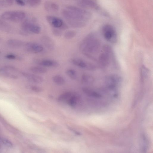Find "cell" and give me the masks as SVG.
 Segmentation results:
<instances>
[{"label": "cell", "instance_id": "6da1fadb", "mask_svg": "<svg viewBox=\"0 0 153 153\" xmlns=\"http://www.w3.org/2000/svg\"><path fill=\"white\" fill-rule=\"evenodd\" d=\"M101 48V42L97 34L93 32L87 35L83 39L79 48L84 56L89 59H95Z\"/></svg>", "mask_w": 153, "mask_h": 153}, {"label": "cell", "instance_id": "7a4b0ae2", "mask_svg": "<svg viewBox=\"0 0 153 153\" xmlns=\"http://www.w3.org/2000/svg\"><path fill=\"white\" fill-rule=\"evenodd\" d=\"M113 56V51L111 47L108 45L103 46L98 59L100 68L102 69L106 68L109 65Z\"/></svg>", "mask_w": 153, "mask_h": 153}, {"label": "cell", "instance_id": "3957f363", "mask_svg": "<svg viewBox=\"0 0 153 153\" xmlns=\"http://www.w3.org/2000/svg\"><path fill=\"white\" fill-rule=\"evenodd\" d=\"M26 14L22 11H8L3 13L1 18L5 20H10L14 22H19L25 17Z\"/></svg>", "mask_w": 153, "mask_h": 153}, {"label": "cell", "instance_id": "277c9868", "mask_svg": "<svg viewBox=\"0 0 153 153\" xmlns=\"http://www.w3.org/2000/svg\"><path fill=\"white\" fill-rule=\"evenodd\" d=\"M62 16L66 21H79L87 23L90 18L79 15L68 9H63L62 12Z\"/></svg>", "mask_w": 153, "mask_h": 153}, {"label": "cell", "instance_id": "5b68a950", "mask_svg": "<svg viewBox=\"0 0 153 153\" xmlns=\"http://www.w3.org/2000/svg\"><path fill=\"white\" fill-rule=\"evenodd\" d=\"M102 33L105 39L108 42L115 43L117 41V38L116 32L112 25H106L102 28Z\"/></svg>", "mask_w": 153, "mask_h": 153}, {"label": "cell", "instance_id": "8992f818", "mask_svg": "<svg viewBox=\"0 0 153 153\" xmlns=\"http://www.w3.org/2000/svg\"><path fill=\"white\" fill-rule=\"evenodd\" d=\"M21 27L22 31L27 34H38L40 33L41 30L39 25L28 20L25 21L22 24Z\"/></svg>", "mask_w": 153, "mask_h": 153}, {"label": "cell", "instance_id": "52a82bcc", "mask_svg": "<svg viewBox=\"0 0 153 153\" xmlns=\"http://www.w3.org/2000/svg\"><path fill=\"white\" fill-rule=\"evenodd\" d=\"M122 81V78L119 75H110L105 78V87L110 89H116V87L121 83Z\"/></svg>", "mask_w": 153, "mask_h": 153}, {"label": "cell", "instance_id": "ba28073f", "mask_svg": "<svg viewBox=\"0 0 153 153\" xmlns=\"http://www.w3.org/2000/svg\"><path fill=\"white\" fill-rule=\"evenodd\" d=\"M70 61L73 65L87 70L93 71L95 70L96 68V67L94 64L81 59L72 58Z\"/></svg>", "mask_w": 153, "mask_h": 153}, {"label": "cell", "instance_id": "9c48e42d", "mask_svg": "<svg viewBox=\"0 0 153 153\" xmlns=\"http://www.w3.org/2000/svg\"><path fill=\"white\" fill-rule=\"evenodd\" d=\"M45 19L48 23L53 27L60 29L65 23L60 18L53 16H47Z\"/></svg>", "mask_w": 153, "mask_h": 153}, {"label": "cell", "instance_id": "30bf717a", "mask_svg": "<svg viewBox=\"0 0 153 153\" xmlns=\"http://www.w3.org/2000/svg\"><path fill=\"white\" fill-rule=\"evenodd\" d=\"M25 46L27 51L34 53H40L43 51L44 49L42 45L35 42H27Z\"/></svg>", "mask_w": 153, "mask_h": 153}, {"label": "cell", "instance_id": "8fae6325", "mask_svg": "<svg viewBox=\"0 0 153 153\" xmlns=\"http://www.w3.org/2000/svg\"><path fill=\"white\" fill-rule=\"evenodd\" d=\"M66 9L82 16L91 18V14L88 11L81 8L73 6H68Z\"/></svg>", "mask_w": 153, "mask_h": 153}, {"label": "cell", "instance_id": "7c38bea8", "mask_svg": "<svg viewBox=\"0 0 153 153\" xmlns=\"http://www.w3.org/2000/svg\"><path fill=\"white\" fill-rule=\"evenodd\" d=\"M77 4L81 8H90L96 9L97 4L93 0H75Z\"/></svg>", "mask_w": 153, "mask_h": 153}, {"label": "cell", "instance_id": "4fadbf2b", "mask_svg": "<svg viewBox=\"0 0 153 153\" xmlns=\"http://www.w3.org/2000/svg\"><path fill=\"white\" fill-rule=\"evenodd\" d=\"M34 62L37 65L47 67H56L59 65L58 63L56 61L50 59H35Z\"/></svg>", "mask_w": 153, "mask_h": 153}, {"label": "cell", "instance_id": "5bb4252c", "mask_svg": "<svg viewBox=\"0 0 153 153\" xmlns=\"http://www.w3.org/2000/svg\"><path fill=\"white\" fill-rule=\"evenodd\" d=\"M22 74L28 80L36 83H41L43 80L42 77L34 74L26 72H22Z\"/></svg>", "mask_w": 153, "mask_h": 153}, {"label": "cell", "instance_id": "9a60e30c", "mask_svg": "<svg viewBox=\"0 0 153 153\" xmlns=\"http://www.w3.org/2000/svg\"><path fill=\"white\" fill-rule=\"evenodd\" d=\"M45 9L48 12H56L59 9V6L56 3L50 1H46L44 3Z\"/></svg>", "mask_w": 153, "mask_h": 153}, {"label": "cell", "instance_id": "2e32d148", "mask_svg": "<svg viewBox=\"0 0 153 153\" xmlns=\"http://www.w3.org/2000/svg\"><path fill=\"white\" fill-rule=\"evenodd\" d=\"M40 40L44 45L48 49L52 50L54 48V42L50 37L47 36H43L41 37Z\"/></svg>", "mask_w": 153, "mask_h": 153}, {"label": "cell", "instance_id": "e0dca14e", "mask_svg": "<svg viewBox=\"0 0 153 153\" xmlns=\"http://www.w3.org/2000/svg\"><path fill=\"white\" fill-rule=\"evenodd\" d=\"M149 71L148 69L145 66L143 65L140 70V78L142 82H143L148 78Z\"/></svg>", "mask_w": 153, "mask_h": 153}, {"label": "cell", "instance_id": "ac0fdd59", "mask_svg": "<svg viewBox=\"0 0 153 153\" xmlns=\"http://www.w3.org/2000/svg\"><path fill=\"white\" fill-rule=\"evenodd\" d=\"M79 100V96L75 93H74L73 95L67 100L68 104L72 107H75L77 104L78 101Z\"/></svg>", "mask_w": 153, "mask_h": 153}, {"label": "cell", "instance_id": "d6986e66", "mask_svg": "<svg viewBox=\"0 0 153 153\" xmlns=\"http://www.w3.org/2000/svg\"><path fill=\"white\" fill-rule=\"evenodd\" d=\"M80 80L82 84H92L94 82V78L91 75L84 74L81 76Z\"/></svg>", "mask_w": 153, "mask_h": 153}, {"label": "cell", "instance_id": "ffe728a7", "mask_svg": "<svg viewBox=\"0 0 153 153\" xmlns=\"http://www.w3.org/2000/svg\"><path fill=\"white\" fill-rule=\"evenodd\" d=\"M7 43L10 46L13 48H19L23 44L21 41L16 39H10L8 41Z\"/></svg>", "mask_w": 153, "mask_h": 153}, {"label": "cell", "instance_id": "44dd1931", "mask_svg": "<svg viewBox=\"0 0 153 153\" xmlns=\"http://www.w3.org/2000/svg\"><path fill=\"white\" fill-rule=\"evenodd\" d=\"M0 76L14 79H16L17 78V76H16L11 74L3 67L0 68Z\"/></svg>", "mask_w": 153, "mask_h": 153}, {"label": "cell", "instance_id": "7402d4cb", "mask_svg": "<svg viewBox=\"0 0 153 153\" xmlns=\"http://www.w3.org/2000/svg\"><path fill=\"white\" fill-rule=\"evenodd\" d=\"M82 90L87 95L96 98H100L101 96L96 92L87 88H83Z\"/></svg>", "mask_w": 153, "mask_h": 153}, {"label": "cell", "instance_id": "603a6c76", "mask_svg": "<svg viewBox=\"0 0 153 153\" xmlns=\"http://www.w3.org/2000/svg\"><path fill=\"white\" fill-rule=\"evenodd\" d=\"M11 27L10 25L4 20L0 19V30L5 32L10 31Z\"/></svg>", "mask_w": 153, "mask_h": 153}, {"label": "cell", "instance_id": "cb8c5ba5", "mask_svg": "<svg viewBox=\"0 0 153 153\" xmlns=\"http://www.w3.org/2000/svg\"><path fill=\"white\" fill-rule=\"evenodd\" d=\"M30 71L32 72L37 74H44L46 72L47 70L41 66H33L30 68Z\"/></svg>", "mask_w": 153, "mask_h": 153}, {"label": "cell", "instance_id": "d4e9b609", "mask_svg": "<svg viewBox=\"0 0 153 153\" xmlns=\"http://www.w3.org/2000/svg\"><path fill=\"white\" fill-rule=\"evenodd\" d=\"M52 80L55 83L58 85H62L65 82L64 78L60 75L53 76L52 78Z\"/></svg>", "mask_w": 153, "mask_h": 153}, {"label": "cell", "instance_id": "484cf974", "mask_svg": "<svg viewBox=\"0 0 153 153\" xmlns=\"http://www.w3.org/2000/svg\"><path fill=\"white\" fill-rule=\"evenodd\" d=\"M66 74L71 79L76 80L78 78V75L76 71L73 69H69L65 72Z\"/></svg>", "mask_w": 153, "mask_h": 153}, {"label": "cell", "instance_id": "4316f807", "mask_svg": "<svg viewBox=\"0 0 153 153\" xmlns=\"http://www.w3.org/2000/svg\"><path fill=\"white\" fill-rule=\"evenodd\" d=\"M74 93L71 92H67L61 94L58 98L59 101H63L67 100L73 95Z\"/></svg>", "mask_w": 153, "mask_h": 153}, {"label": "cell", "instance_id": "83f0119b", "mask_svg": "<svg viewBox=\"0 0 153 153\" xmlns=\"http://www.w3.org/2000/svg\"><path fill=\"white\" fill-rule=\"evenodd\" d=\"M76 32L74 30H69L65 32L64 34V38L67 39L74 38L76 35Z\"/></svg>", "mask_w": 153, "mask_h": 153}, {"label": "cell", "instance_id": "f1b7e54d", "mask_svg": "<svg viewBox=\"0 0 153 153\" xmlns=\"http://www.w3.org/2000/svg\"><path fill=\"white\" fill-rule=\"evenodd\" d=\"M52 32L53 35L56 36H60L62 34V30L58 28L53 27Z\"/></svg>", "mask_w": 153, "mask_h": 153}, {"label": "cell", "instance_id": "f546056e", "mask_svg": "<svg viewBox=\"0 0 153 153\" xmlns=\"http://www.w3.org/2000/svg\"><path fill=\"white\" fill-rule=\"evenodd\" d=\"M42 0H28L27 2L31 7H36L39 5Z\"/></svg>", "mask_w": 153, "mask_h": 153}, {"label": "cell", "instance_id": "4dcf8cb0", "mask_svg": "<svg viewBox=\"0 0 153 153\" xmlns=\"http://www.w3.org/2000/svg\"><path fill=\"white\" fill-rule=\"evenodd\" d=\"M13 3V0H0V4L4 6L11 5Z\"/></svg>", "mask_w": 153, "mask_h": 153}, {"label": "cell", "instance_id": "1f68e13d", "mask_svg": "<svg viewBox=\"0 0 153 153\" xmlns=\"http://www.w3.org/2000/svg\"><path fill=\"white\" fill-rule=\"evenodd\" d=\"M1 141L4 144L8 147H11L13 146V144L11 142L7 139H2Z\"/></svg>", "mask_w": 153, "mask_h": 153}, {"label": "cell", "instance_id": "d6a6232c", "mask_svg": "<svg viewBox=\"0 0 153 153\" xmlns=\"http://www.w3.org/2000/svg\"><path fill=\"white\" fill-rule=\"evenodd\" d=\"M31 89L32 90L36 92H40L42 91V88L37 86H33L31 87Z\"/></svg>", "mask_w": 153, "mask_h": 153}, {"label": "cell", "instance_id": "836d02e7", "mask_svg": "<svg viewBox=\"0 0 153 153\" xmlns=\"http://www.w3.org/2000/svg\"><path fill=\"white\" fill-rule=\"evenodd\" d=\"M68 128L69 130L72 131L75 134H76L77 135H81V134L79 132L77 131H76V130L74 129L73 128H70V127H68Z\"/></svg>", "mask_w": 153, "mask_h": 153}, {"label": "cell", "instance_id": "e575fe53", "mask_svg": "<svg viewBox=\"0 0 153 153\" xmlns=\"http://www.w3.org/2000/svg\"><path fill=\"white\" fill-rule=\"evenodd\" d=\"M16 2L20 5L24 6L25 5V3L22 0H16Z\"/></svg>", "mask_w": 153, "mask_h": 153}, {"label": "cell", "instance_id": "d590c367", "mask_svg": "<svg viewBox=\"0 0 153 153\" xmlns=\"http://www.w3.org/2000/svg\"><path fill=\"white\" fill-rule=\"evenodd\" d=\"M7 58L10 59H14L16 58V56L13 54H10L7 55L6 56Z\"/></svg>", "mask_w": 153, "mask_h": 153}, {"label": "cell", "instance_id": "8d00e7d4", "mask_svg": "<svg viewBox=\"0 0 153 153\" xmlns=\"http://www.w3.org/2000/svg\"><path fill=\"white\" fill-rule=\"evenodd\" d=\"M0 53H1V52H0Z\"/></svg>", "mask_w": 153, "mask_h": 153}]
</instances>
